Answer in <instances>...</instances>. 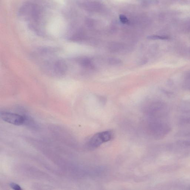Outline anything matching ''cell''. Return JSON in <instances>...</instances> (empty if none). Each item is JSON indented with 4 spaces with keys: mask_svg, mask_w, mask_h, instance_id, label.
Returning <instances> with one entry per match:
<instances>
[{
    "mask_svg": "<svg viewBox=\"0 0 190 190\" xmlns=\"http://www.w3.org/2000/svg\"><path fill=\"white\" fill-rule=\"evenodd\" d=\"M1 118L5 122L16 126L22 125L25 121L24 117L12 113H1Z\"/></svg>",
    "mask_w": 190,
    "mask_h": 190,
    "instance_id": "obj_3",
    "label": "cell"
},
{
    "mask_svg": "<svg viewBox=\"0 0 190 190\" xmlns=\"http://www.w3.org/2000/svg\"><path fill=\"white\" fill-rule=\"evenodd\" d=\"M119 18L120 21L123 24H127L129 22V20L124 15H120Z\"/></svg>",
    "mask_w": 190,
    "mask_h": 190,
    "instance_id": "obj_9",
    "label": "cell"
},
{
    "mask_svg": "<svg viewBox=\"0 0 190 190\" xmlns=\"http://www.w3.org/2000/svg\"><path fill=\"white\" fill-rule=\"evenodd\" d=\"M148 38L150 40H158V39L166 40L168 38L165 37V36H158V35H152V36H148Z\"/></svg>",
    "mask_w": 190,
    "mask_h": 190,
    "instance_id": "obj_7",
    "label": "cell"
},
{
    "mask_svg": "<svg viewBox=\"0 0 190 190\" xmlns=\"http://www.w3.org/2000/svg\"><path fill=\"white\" fill-rule=\"evenodd\" d=\"M123 44L119 43H112L108 46V50L111 53H117L123 50L125 48Z\"/></svg>",
    "mask_w": 190,
    "mask_h": 190,
    "instance_id": "obj_4",
    "label": "cell"
},
{
    "mask_svg": "<svg viewBox=\"0 0 190 190\" xmlns=\"http://www.w3.org/2000/svg\"><path fill=\"white\" fill-rule=\"evenodd\" d=\"M109 64L111 65H118L122 63L120 59L115 58H111L108 59Z\"/></svg>",
    "mask_w": 190,
    "mask_h": 190,
    "instance_id": "obj_6",
    "label": "cell"
},
{
    "mask_svg": "<svg viewBox=\"0 0 190 190\" xmlns=\"http://www.w3.org/2000/svg\"><path fill=\"white\" fill-rule=\"evenodd\" d=\"M19 14L27 22L31 29L38 33H42L44 24V13L40 6L33 2H25L21 6Z\"/></svg>",
    "mask_w": 190,
    "mask_h": 190,
    "instance_id": "obj_1",
    "label": "cell"
},
{
    "mask_svg": "<svg viewBox=\"0 0 190 190\" xmlns=\"http://www.w3.org/2000/svg\"><path fill=\"white\" fill-rule=\"evenodd\" d=\"M113 137L112 131H107L96 134L90 139L88 146L92 149L98 148L103 143L109 141Z\"/></svg>",
    "mask_w": 190,
    "mask_h": 190,
    "instance_id": "obj_2",
    "label": "cell"
},
{
    "mask_svg": "<svg viewBox=\"0 0 190 190\" xmlns=\"http://www.w3.org/2000/svg\"><path fill=\"white\" fill-rule=\"evenodd\" d=\"M79 63L82 67L86 68L92 67L91 60L88 58H83L79 60Z\"/></svg>",
    "mask_w": 190,
    "mask_h": 190,
    "instance_id": "obj_5",
    "label": "cell"
},
{
    "mask_svg": "<svg viewBox=\"0 0 190 190\" xmlns=\"http://www.w3.org/2000/svg\"><path fill=\"white\" fill-rule=\"evenodd\" d=\"M10 187L13 189L15 190H21V187L19 185L14 183H12L10 184Z\"/></svg>",
    "mask_w": 190,
    "mask_h": 190,
    "instance_id": "obj_8",
    "label": "cell"
},
{
    "mask_svg": "<svg viewBox=\"0 0 190 190\" xmlns=\"http://www.w3.org/2000/svg\"><path fill=\"white\" fill-rule=\"evenodd\" d=\"M147 63V60L146 59H144L142 60L140 62V64L141 65H143L146 64Z\"/></svg>",
    "mask_w": 190,
    "mask_h": 190,
    "instance_id": "obj_10",
    "label": "cell"
}]
</instances>
